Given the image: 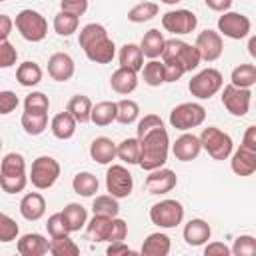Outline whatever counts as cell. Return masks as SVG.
<instances>
[{
    "instance_id": "db71d44e",
    "label": "cell",
    "mask_w": 256,
    "mask_h": 256,
    "mask_svg": "<svg viewBox=\"0 0 256 256\" xmlns=\"http://www.w3.org/2000/svg\"><path fill=\"white\" fill-rule=\"evenodd\" d=\"M12 26H16V24L12 22V18H10L8 14H0V42L8 40V36H10V30H12Z\"/></svg>"
},
{
    "instance_id": "52a82bcc",
    "label": "cell",
    "mask_w": 256,
    "mask_h": 256,
    "mask_svg": "<svg viewBox=\"0 0 256 256\" xmlns=\"http://www.w3.org/2000/svg\"><path fill=\"white\" fill-rule=\"evenodd\" d=\"M204 120H206V108L196 102H184L170 112V124L176 130L198 128L200 124H204Z\"/></svg>"
},
{
    "instance_id": "d4e9b609",
    "label": "cell",
    "mask_w": 256,
    "mask_h": 256,
    "mask_svg": "<svg viewBox=\"0 0 256 256\" xmlns=\"http://www.w3.org/2000/svg\"><path fill=\"white\" fill-rule=\"evenodd\" d=\"M76 124H78V120L66 110V112H60V114H56L52 118L50 128H52V134L58 140H70L74 136V132H76Z\"/></svg>"
},
{
    "instance_id": "7c38bea8",
    "label": "cell",
    "mask_w": 256,
    "mask_h": 256,
    "mask_svg": "<svg viewBox=\"0 0 256 256\" xmlns=\"http://www.w3.org/2000/svg\"><path fill=\"white\" fill-rule=\"evenodd\" d=\"M250 100H252L250 88H238L234 84H228L222 92V104L232 116H240V118L246 116L250 110Z\"/></svg>"
},
{
    "instance_id": "bcb514c9",
    "label": "cell",
    "mask_w": 256,
    "mask_h": 256,
    "mask_svg": "<svg viewBox=\"0 0 256 256\" xmlns=\"http://www.w3.org/2000/svg\"><path fill=\"white\" fill-rule=\"evenodd\" d=\"M46 228H48V234H50L52 238H58V236H66V234H70V228H68V224H66L64 216H62V212L52 214V216L48 218Z\"/></svg>"
},
{
    "instance_id": "9c48e42d",
    "label": "cell",
    "mask_w": 256,
    "mask_h": 256,
    "mask_svg": "<svg viewBox=\"0 0 256 256\" xmlns=\"http://www.w3.org/2000/svg\"><path fill=\"white\" fill-rule=\"evenodd\" d=\"M200 140H202V148L214 160H226L232 154V148H234L232 138L226 132H222V130H218L214 126L204 128L202 134H200Z\"/></svg>"
},
{
    "instance_id": "7dc6e473",
    "label": "cell",
    "mask_w": 256,
    "mask_h": 256,
    "mask_svg": "<svg viewBox=\"0 0 256 256\" xmlns=\"http://www.w3.org/2000/svg\"><path fill=\"white\" fill-rule=\"evenodd\" d=\"M18 236V224L8 216L0 214V242H12Z\"/></svg>"
},
{
    "instance_id": "d6a6232c",
    "label": "cell",
    "mask_w": 256,
    "mask_h": 256,
    "mask_svg": "<svg viewBox=\"0 0 256 256\" xmlns=\"http://www.w3.org/2000/svg\"><path fill=\"white\" fill-rule=\"evenodd\" d=\"M16 80L22 84V86H26V88H32V86H36V84H40V80H42V68L36 64V62H24V64H20L18 66V70H16Z\"/></svg>"
},
{
    "instance_id": "ee69618b",
    "label": "cell",
    "mask_w": 256,
    "mask_h": 256,
    "mask_svg": "<svg viewBox=\"0 0 256 256\" xmlns=\"http://www.w3.org/2000/svg\"><path fill=\"white\" fill-rule=\"evenodd\" d=\"M24 110H28V112H48L50 110V100L42 92H32L24 100Z\"/></svg>"
},
{
    "instance_id": "ffe728a7",
    "label": "cell",
    "mask_w": 256,
    "mask_h": 256,
    "mask_svg": "<svg viewBox=\"0 0 256 256\" xmlns=\"http://www.w3.org/2000/svg\"><path fill=\"white\" fill-rule=\"evenodd\" d=\"M210 236H212L210 224L200 220V218L190 220L186 224V228H184V240H186L188 246H202V244H206L210 240Z\"/></svg>"
},
{
    "instance_id": "6125c7cd",
    "label": "cell",
    "mask_w": 256,
    "mask_h": 256,
    "mask_svg": "<svg viewBox=\"0 0 256 256\" xmlns=\"http://www.w3.org/2000/svg\"><path fill=\"white\" fill-rule=\"evenodd\" d=\"M0 2H4V0H0Z\"/></svg>"
},
{
    "instance_id": "5b68a950",
    "label": "cell",
    "mask_w": 256,
    "mask_h": 256,
    "mask_svg": "<svg viewBox=\"0 0 256 256\" xmlns=\"http://www.w3.org/2000/svg\"><path fill=\"white\" fill-rule=\"evenodd\" d=\"M20 36L28 42H40L48 34V22L46 18L36 10H22L14 20Z\"/></svg>"
},
{
    "instance_id": "484cf974",
    "label": "cell",
    "mask_w": 256,
    "mask_h": 256,
    "mask_svg": "<svg viewBox=\"0 0 256 256\" xmlns=\"http://www.w3.org/2000/svg\"><path fill=\"white\" fill-rule=\"evenodd\" d=\"M112 220L108 216H96L88 222L86 226V234L92 242H108L110 240V230H112Z\"/></svg>"
},
{
    "instance_id": "f546056e",
    "label": "cell",
    "mask_w": 256,
    "mask_h": 256,
    "mask_svg": "<svg viewBox=\"0 0 256 256\" xmlns=\"http://www.w3.org/2000/svg\"><path fill=\"white\" fill-rule=\"evenodd\" d=\"M62 216H64L70 232H78L80 228H84L88 224V212H86V208L82 204H76V202L68 204L62 210Z\"/></svg>"
},
{
    "instance_id": "2e32d148",
    "label": "cell",
    "mask_w": 256,
    "mask_h": 256,
    "mask_svg": "<svg viewBox=\"0 0 256 256\" xmlns=\"http://www.w3.org/2000/svg\"><path fill=\"white\" fill-rule=\"evenodd\" d=\"M176 184H178V178L168 168L152 170L150 176L146 178V190L150 194H168V192H172L176 188Z\"/></svg>"
},
{
    "instance_id": "ba28073f",
    "label": "cell",
    "mask_w": 256,
    "mask_h": 256,
    "mask_svg": "<svg viewBox=\"0 0 256 256\" xmlns=\"http://www.w3.org/2000/svg\"><path fill=\"white\" fill-rule=\"evenodd\" d=\"M222 84H224L222 74H220L216 68H206V70L198 72V74L190 80L188 88H190V94H192V96H196V98H200V100H210L216 92L222 90Z\"/></svg>"
},
{
    "instance_id": "cb8c5ba5",
    "label": "cell",
    "mask_w": 256,
    "mask_h": 256,
    "mask_svg": "<svg viewBox=\"0 0 256 256\" xmlns=\"http://www.w3.org/2000/svg\"><path fill=\"white\" fill-rule=\"evenodd\" d=\"M90 156H92V160L98 162V164H110V162L118 156V146H116L110 138L100 136V138H96V140L92 142V146H90Z\"/></svg>"
},
{
    "instance_id": "8d00e7d4",
    "label": "cell",
    "mask_w": 256,
    "mask_h": 256,
    "mask_svg": "<svg viewBox=\"0 0 256 256\" xmlns=\"http://www.w3.org/2000/svg\"><path fill=\"white\" fill-rule=\"evenodd\" d=\"M78 24H80V16L76 14H70V12H58L56 18H54V30L58 36H72L76 30H78Z\"/></svg>"
},
{
    "instance_id": "f907efd6",
    "label": "cell",
    "mask_w": 256,
    "mask_h": 256,
    "mask_svg": "<svg viewBox=\"0 0 256 256\" xmlns=\"http://www.w3.org/2000/svg\"><path fill=\"white\" fill-rule=\"evenodd\" d=\"M128 236V226L124 220H120L118 216L112 220V230H110V240L108 242H124Z\"/></svg>"
},
{
    "instance_id": "44dd1931",
    "label": "cell",
    "mask_w": 256,
    "mask_h": 256,
    "mask_svg": "<svg viewBox=\"0 0 256 256\" xmlns=\"http://www.w3.org/2000/svg\"><path fill=\"white\" fill-rule=\"evenodd\" d=\"M44 212H46V200H44L42 194L30 192V194H26L22 198V202H20V214H22V218H26L30 222H36V220H40L44 216Z\"/></svg>"
},
{
    "instance_id": "6da1fadb",
    "label": "cell",
    "mask_w": 256,
    "mask_h": 256,
    "mask_svg": "<svg viewBox=\"0 0 256 256\" xmlns=\"http://www.w3.org/2000/svg\"><path fill=\"white\" fill-rule=\"evenodd\" d=\"M78 42L84 48L88 60H92L96 64H110L114 60L116 46L110 40L106 28L102 24H86L80 30Z\"/></svg>"
},
{
    "instance_id": "f5cc1de1",
    "label": "cell",
    "mask_w": 256,
    "mask_h": 256,
    "mask_svg": "<svg viewBox=\"0 0 256 256\" xmlns=\"http://www.w3.org/2000/svg\"><path fill=\"white\" fill-rule=\"evenodd\" d=\"M204 254L206 256H228V254H232V248H228L224 242H212V244H208L206 248H204Z\"/></svg>"
},
{
    "instance_id": "94428289",
    "label": "cell",
    "mask_w": 256,
    "mask_h": 256,
    "mask_svg": "<svg viewBox=\"0 0 256 256\" xmlns=\"http://www.w3.org/2000/svg\"><path fill=\"white\" fill-rule=\"evenodd\" d=\"M140 2H148V0H140Z\"/></svg>"
},
{
    "instance_id": "e0dca14e",
    "label": "cell",
    "mask_w": 256,
    "mask_h": 256,
    "mask_svg": "<svg viewBox=\"0 0 256 256\" xmlns=\"http://www.w3.org/2000/svg\"><path fill=\"white\" fill-rule=\"evenodd\" d=\"M76 72V64L72 60V56L64 54V52H56L50 56L48 60V74L56 80V82H68Z\"/></svg>"
},
{
    "instance_id": "f6af8a7d",
    "label": "cell",
    "mask_w": 256,
    "mask_h": 256,
    "mask_svg": "<svg viewBox=\"0 0 256 256\" xmlns=\"http://www.w3.org/2000/svg\"><path fill=\"white\" fill-rule=\"evenodd\" d=\"M232 254H236V256H256V238H252V236H238L234 240Z\"/></svg>"
},
{
    "instance_id": "4dcf8cb0",
    "label": "cell",
    "mask_w": 256,
    "mask_h": 256,
    "mask_svg": "<svg viewBox=\"0 0 256 256\" xmlns=\"http://www.w3.org/2000/svg\"><path fill=\"white\" fill-rule=\"evenodd\" d=\"M118 118V102H100L92 108V122L96 126H108Z\"/></svg>"
},
{
    "instance_id": "1f68e13d",
    "label": "cell",
    "mask_w": 256,
    "mask_h": 256,
    "mask_svg": "<svg viewBox=\"0 0 256 256\" xmlns=\"http://www.w3.org/2000/svg\"><path fill=\"white\" fill-rule=\"evenodd\" d=\"M48 126V112H28L24 110L22 114V128L30 136H38L46 130Z\"/></svg>"
},
{
    "instance_id": "91938a15",
    "label": "cell",
    "mask_w": 256,
    "mask_h": 256,
    "mask_svg": "<svg viewBox=\"0 0 256 256\" xmlns=\"http://www.w3.org/2000/svg\"><path fill=\"white\" fill-rule=\"evenodd\" d=\"M164 4H170V6H174V4H178V2H182V0H162Z\"/></svg>"
},
{
    "instance_id": "ac0fdd59",
    "label": "cell",
    "mask_w": 256,
    "mask_h": 256,
    "mask_svg": "<svg viewBox=\"0 0 256 256\" xmlns=\"http://www.w3.org/2000/svg\"><path fill=\"white\" fill-rule=\"evenodd\" d=\"M200 150H202V140L198 136H194V134L180 136L174 142V146H172V152H174V156L180 162H192V160H196L198 154H200Z\"/></svg>"
},
{
    "instance_id": "74e56055",
    "label": "cell",
    "mask_w": 256,
    "mask_h": 256,
    "mask_svg": "<svg viewBox=\"0 0 256 256\" xmlns=\"http://www.w3.org/2000/svg\"><path fill=\"white\" fill-rule=\"evenodd\" d=\"M92 212L96 216H108V218H116L120 214V206H118V198H114L112 194H104V196H96L94 204H92Z\"/></svg>"
},
{
    "instance_id": "3957f363",
    "label": "cell",
    "mask_w": 256,
    "mask_h": 256,
    "mask_svg": "<svg viewBox=\"0 0 256 256\" xmlns=\"http://www.w3.org/2000/svg\"><path fill=\"white\" fill-rule=\"evenodd\" d=\"M28 176H26V162L22 154L10 152L4 156L0 166V186L6 194H18L26 188Z\"/></svg>"
},
{
    "instance_id": "30bf717a",
    "label": "cell",
    "mask_w": 256,
    "mask_h": 256,
    "mask_svg": "<svg viewBox=\"0 0 256 256\" xmlns=\"http://www.w3.org/2000/svg\"><path fill=\"white\" fill-rule=\"evenodd\" d=\"M150 220L160 228H176L184 220V208L178 200H162L150 208Z\"/></svg>"
},
{
    "instance_id": "8992f818",
    "label": "cell",
    "mask_w": 256,
    "mask_h": 256,
    "mask_svg": "<svg viewBox=\"0 0 256 256\" xmlns=\"http://www.w3.org/2000/svg\"><path fill=\"white\" fill-rule=\"evenodd\" d=\"M58 178H60V164L52 156H40V158H36L32 162L30 182H32L34 188L48 190V188H52L56 184Z\"/></svg>"
},
{
    "instance_id": "681fc988",
    "label": "cell",
    "mask_w": 256,
    "mask_h": 256,
    "mask_svg": "<svg viewBox=\"0 0 256 256\" xmlns=\"http://www.w3.org/2000/svg\"><path fill=\"white\" fill-rule=\"evenodd\" d=\"M20 104L18 96L10 90H2L0 92V114H10L12 110H16Z\"/></svg>"
},
{
    "instance_id": "6f0895ef",
    "label": "cell",
    "mask_w": 256,
    "mask_h": 256,
    "mask_svg": "<svg viewBox=\"0 0 256 256\" xmlns=\"http://www.w3.org/2000/svg\"><path fill=\"white\" fill-rule=\"evenodd\" d=\"M244 146H250V148H256V126H250L244 134V140H242Z\"/></svg>"
},
{
    "instance_id": "603a6c76",
    "label": "cell",
    "mask_w": 256,
    "mask_h": 256,
    "mask_svg": "<svg viewBox=\"0 0 256 256\" xmlns=\"http://www.w3.org/2000/svg\"><path fill=\"white\" fill-rule=\"evenodd\" d=\"M110 86H112V90L118 92V94H130V92H134V90L138 88V76H136L134 70L120 66V68L110 76Z\"/></svg>"
},
{
    "instance_id": "f1b7e54d",
    "label": "cell",
    "mask_w": 256,
    "mask_h": 256,
    "mask_svg": "<svg viewBox=\"0 0 256 256\" xmlns=\"http://www.w3.org/2000/svg\"><path fill=\"white\" fill-rule=\"evenodd\" d=\"M120 66L122 68H130L134 72L144 68V52L140 46L136 44H124L120 50Z\"/></svg>"
},
{
    "instance_id": "60d3db41",
    "label": "cell",
    "mask_w": 256,
    "mask_h": 256,
    "mask_svg": "<svg viewBox=\"0 0 256 256\" xmlns=\"http://www.w3.org/2000/svg\"><path fill=\"white\" fill-rule=\"evenodd\" d=\"M50 252H52L54 256H78V254H80V246L66 234V236L52 238V242H50Z\"/></svg>"
},
{
    "instance_id": "7a4b0ae2",
    "label": "cell",
    "mask_w": 256,
    "mask_h": 256,
    "mask_svg": "<svg viewBox=\"0 0 256 256\" xmlns=\"http://www.w3.org/2000/svg\"><path fill=\"white\" fill-rule=\"evenodd\" d=\"M138 138H140V146H142L140 166L146 172L162 168L168 160V150H170V138H168L164 124L148 130L146 134H142Z\"/></svg>"
},
{
    "instance_id": "816d5d0a",
    "label": "cell",
    "mask_w": 256,
    "mask_h": 256,
    "mask_svg": "<svg viewBox=\"0 0 256 256\" xmlns=\"http://www.w3.org/2000/svg\"><path fill=\"white\" fill-rule=\"evenodd\" d=\"M164 68H166V82H178L186 74V70L180 64H174V62H164Z\"/></svg>"
},
{
    "instance_id": "b9f144b4",
    "label": "cell",
    "mask_w": 256,
    "mask_h": 256,
    "mask_svg": "<svg viewBox=\"0 0 256 256\" xmlns=\"http://www.w3.org/2000/svg\"><path fill=\"white\" fill-rule=\"evenodd\" d=\"M156 14H158V4H154V2L148 0V2H140L138 6H134L128 12V20L134 22V24H142V22L152 20Z\"/></svg>"
},
{
    "instance_id": "f35d334b",
    "label": "cell",
    "mask_w": 256,
    "mask_h": 256,
    "mask_svg": "<svg viewBox=\"0 0 256 256\" xmlns=\"http://www.w3.org/2000/svg\"><path fill=\"white\" fill-rule=\"evenodd\" d=\"M232 84L238 88H250L256 84V66L254 64H240L232 70Z\"/></svg>"
},
{
    "instance_id": "4fadbf2b",
    "label": "cell",
    "mask_w": 256,
    "mask_h": 256,
    "mask_svg": "<svg viewBox=\"0 0 256 256\" xmlns=\"http://www.w3.org/2000/svg\"><path fill=\"white\" fill-rule=\"evenodd\" d=\"M250 20L248 16L240 14V12H224V16L218 18V30L232 40H242L248 36L250 32Z\"/></svg>"
},
{
    "instance_id": "c3c4849f",
    "label": "cell",
    "mask_w": 256,
    "mask_h": 256,
    "mask_svg": "<svg viewBox=\"0 0 256 256\" xmlns=\"http://www.w3.org/2000/svg\"><path fill=\"white\" fill-rule=\"evenodd\" d=\"M16 58H18L16 48H14L8 40L0 42V68H10V66H14V64H16Z\"/></svg>"
},
{
    "instance_id": "83f0119b",
    "label": "cell",
    "mask_w": 256,
    "mask_h": 256,
    "mask_svg": "<svg viewBox=\"0 0 256 256\" xmlns=\"http://www.w3.org/2000/svg\"><path fill=\"white\" fill-rule=\"evenodd\" d=\"M164 46H166V40H164L162 32L156 30V28L148 30V32L144 34V38H142V44H140L144 56H148V58H152V60H156L158 56H162Z\"/></svg>"
},
{
    "instance_id": "680465c9",
    "label": "cell",
    "mask_w": 256,
    "mask_h": 256,
    "mask_svg": "<svg viewBox=\"0 0 256 256\" xmlns=\"http://www.w3.org/2000/svg\"><path fill=\"white\" fill-rule=\"evenodd\" d=\"M248 52H250V56L256 60V36H252V38L248 40Z\"/></svg>"
},
{
    "instance_id": "d6986e66",
    "label": "cell",
    "mask_w": 256,
    "mask_h": 256,
    "mask_svg": "<svg viewBox=\"0 0 256 256\" xmlns=\"http://www.w3.org/2000/svg\"><path fill=\"white\" fill-rule=\"evenodd\" d=\"M232 172L238 176H252L256 172V148L242 144L232 156Z\"/></svg>"
},
{
    "instance_id": "5bb4252c",
    "label": "cell",
    "mask_w": 256,
    "mask_h": 256,
    "mask_svg": "<svg viewBox=\"0 0 256 256\" xmlns=\"http://www.w3.org/2000/svg\"><path fill=\"white\" fill-rule=\"evenodd\" d=\"M162 26L172 34H190L198 26V18L190 10H172L162 16Z\"/></svg>"
},
{
    "instance_id": "277c9868",
    "label": "cell",
    "mask_w": 256,
    "mask_h": 256,
    "mask_svg": "<svg viewBox=\"0 0 256 256\" xmlns=\"http://www.w3.org/2000/svg\"><path fill=\"white\" fill-rule=\"evenodd\" d=\"M162 60L164 62H174V64H180L186 72H192L198 68L202 56L198 52L196 46H190L182 40H166V46H164V52H162Z\"/></svg>"
},
{
    "instance_id": "9f6ffc18",
    "label": "cell",
    "mask_w": 256,
    "mask_h": 256,
    "mask_svg": "<svg viewBox=\"0 0 256 256\" xmlns=\"http://www.w3.org/2000/svg\"><path fill=\"white\" fill-rule=\"evenodd\" d=\"M110 256H118V254H132V250L124 244V242H110L108 250H106Z\"/></svg>"
},
{
    "instance_id": "7402d4cb",
    "label": "cell",
    "mask_w": 256,
    "mask_h": 256,
    "mask_svg": "<svg viewBox=\"0 0 256 256\" xmlns=\"http://www.w3.org/2000/svg\"><path fill=\"white\" fill-rule=\"evenodd\" d=\"M18 252L22 256H42L50 252V242L42 234H24L18 240Z\"/></svg>"
},
{
    "instance_id": "8fae6325",
    "label": "cell",
    "mask_w": 256,
    "mask_h": 256,
    "mask_svg": "<svg viewBox=\"0 0 256 256\" xmlns=\"http://www.w3.org/2000/svg\"><path fill=\"white\" fill-rule=\"evenodd\" d=\"M106 188L118 200L120 198H128L132 194V188H134V178L124 166L114 164L106 172Z\"/></svg>"
},
{
    "instance_id": "7bdbcfd3",
    "label": "cell",
    "mask_w": 256,
    "mask_h": 256,
    "mask_svg": "<svg viewBox=\"0 0 256 256\" xmlns=\"http://www.w3.org/2000/svg\"><path fill=\"white\" fill-rule=\"evenodd\" d=\"M138 114H140V108H138V104L134 100H120L118 102V118L116 120L120 124H132V122H136Z\"/></svg>"
},
{
    "instance_id": "9a60e30c",
    "label": "cell",
    "mask_w": 256,
    "mask_h": 256,
    "mask_svg": "<svg viewBox=\"0 0 256 256\" xmlns=\"http://www.w3.org/2000/svg\"><path fill=\"white\" fill-rule=\"evenodd\" d=\"M202 56V60L206 62H214L222 56L224 52V44H222V36L214 30H204L198 34L196 38V44H194Z\"/></svg>"
},
{
    "instance_id": "836d02e7",
    "label": "cell",
    "mask_w": 256,
    "mask_h": 256,
    "mask_svg": "<svg viewBox=\"0 0 256 256\" xmlns=\"http://www.w3.org/2000/svg\"><path fill=\"white\" fill-rule=\"evenodd\" d=\"M98 186H100L98 178H96L94 174H90V172H80V174H76L74 180H72L74 192L80 194V196H84V198L94 196V194L98 192Z\"/></svg>"
},
{
    "instance_id": "ab89813d",
    "label": "cell",
    "mask_w": 256,
    "mask_h": 256,
    "mask_svg": "<svg viewBox=\"0 0 256 256\" xmlns=\"http://www.w3.org/2000/svg\"><path fill=\"white\" fill-rule=\"evenodd\" d=\"M144 82L152 88L156 86H162L166 82V68H164V62H158V60H150L146 66H144Z\"/></svg>"
},
{
    "instance_id": "4316f807",
    "label": "cell",
    "mask_w": 256,
    "mask_h": 256,
    "mask_svg": "<svg viewBox=\"0 0 256 256\" xmlns=\"http://www.w3.org/2000/svg\"><path fill=\"white\" fill-rule=\"evenodd\" d=\"M170 248H172L170 238L162 232H154L144 240L142 254L144 256H166V254H170Z\"/></svg>"
},
{
    "instance_id": "11a10c76",
    "label": "cell",
    "mask_w": 256,
    "mask_h": 256,
    "mask_svg": "<svg viewBox=\"0 0 256 256\" xmlns=\"http://www.w3.org/2000/svg\"><path fill=\"white\" fill-rule=\"evenodd\" d=\"M204 2L214 12H228L232 6V0H204Z\"/></svg>"
},
{
    "instance_id": "e575fe53",
    "label": "cell",
    "mask_w": 256,
    "mask_h": 256,
    "mask_svg": "<svg viewBox=\"0 0 256 256\" xmlns=\"http://www.w3.org/2000/svg\"><path fill=\"white\" fill-rule=\"evenodd\" d=\"M92 102H90V98L88 96H82V94H78V96H74L70 102H68V112L80 122V124H84V122H88L90 118H92Z\"/></svg>"
},
{
    "instance_id": "d590c367",
    "label": "cell",
    "mask_w": 256,
    "mask_h": 256,
    "mask_svg": "<svg viewBox=\"0 0 256 256\" xmlns=\"http://www.w3.org/2000/svg\"><path fill=\"white\" fill-rule=\"evenodd\" d=\"M140 154H142L140 138H126L118 144V158L126 164H140Z\"/></svg>"
}]
</instances>
